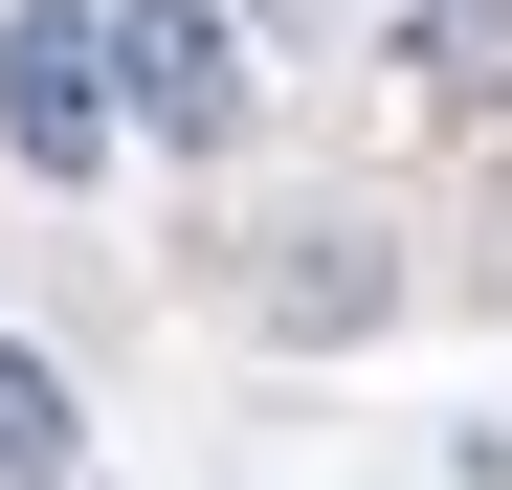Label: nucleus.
<instances>
[{"label": "nucleus", "instance_id": "f257e3e1", "mask_svg": "<svg viewBox=\"0 0 512 490\" xmlns=\"http://www.w3.org/2000/svg\"><path fill=\"white\" fill-rule=\"evenodd\" d=\"M0 156L23 179H112V23L90 0H23L0 23Z\"/></svg>", "mask_w": 512, "mask_h": 490}, {"label": "nucleus", "instance_id": "20e7f679", "mask_svg": "<svg viewBox=\"0 0 512 490\" xmlns=\"http://www.w3.org/2000/svg\"><path fill=\"white\" fill-rule=\"evenodd\" d=\"M401 67H423V112H512V0H446Z\"/></svg>", "mask_w": 512, "mask_h": 490}, {"label": "nucleus", "instance_id": "7ed1b4c3", "mask_svg": "<svg viewBox=\"0 0 512 490\" xmlns=\"http://www.w3.org/2000/svg\"><path fill=\"white\" fill-rule=\"evenodd\" d=\"M67 468H90V424H67V379L0 335V490H67Z\"/></svg>", "mask_w": 512, "mask_h": 490}, {"label": "nucleus", "instance_id": "f03ea898", "mask_svg": "<svg viewBox=\"0 0 512 490\" xmlns=\"http://www.w3.org/2000/svg\"><path fill=\"white\" fill-rule=\"evenodd\" d=\"M112 134H179V156L245 134V45H223V0H112Z\"/></svg>", "mask_w": 512, "mask_h": 490}]
</instances>
